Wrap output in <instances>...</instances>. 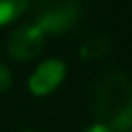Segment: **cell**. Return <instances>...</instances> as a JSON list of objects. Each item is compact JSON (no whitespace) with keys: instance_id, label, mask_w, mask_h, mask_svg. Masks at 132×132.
Segmentation results:
<instances>
[{"instance_id":"obj_1","label":"cell","mask_w":132,"mask_h":132,"mask_svg":"<svg viewBox=\"0 0 132 132\" xmlns=\"http://www.w3.org/2000/svg\"><path fill=\"white\" fill-rule=\"evenodd\" d=\"M93 117L110 132L132 130V77L110 73L97 84L93 95Z\"/></svg>"},{"instance_id":"obj_2","label":"cell","mask_w":132,"mask_h":132,"mask_svg":"<svg viewBox=\"0 0 132 132\" xmlns=\"http://www.w3.org/2000/svg\"><path fill=\"white\" fill-rule=\"evenodd\" d=\"M81 15L79 0H48L42 2L35 15V24L44 33H64L77 24Z\"/></svg>"},{"instance_id":"obj_7","label":"cell","mask_w":132,"mask_h":132,"mask_svg":"<svg viewBox=\"0 0 132 132\" xmlns=\"http://www.w3.org/2000/svg\"><path fill=\"white\" fill-rule=\"evenodd\" d=\"M9 86H11V73L5 64H0V93H5Z\"/></svg>"},{"instance_id":"obj_3","label":"cell","mask_w":132,"mask_h":132,"mask_svg":"<svg viewBox=\"0 0 132 132\" xmlns=\"http://www.w3.org/2000/svg\"><path fill=\"white\" fill-rule=\"evenodd\" d=\"M46 33L38 27V24H24V27L15 29L9 35V42H7V51L13 60L27 62L38 57L44 51V44H46Z\"/></svg>"},{"instance_id":"obj_5","label":"cell","mask_w":132,"mask_h":132,"mask_svg":"<svg viewBox=\"0 0 132 132\" xmlns=\"http://www.w3.org/2000/svg\"><path fill=\"white\" fill-rule=\"evenodd\" d=\"M29 0H0V27L13 22L24 13Z\"/></svg>"},{"instance_id":"obj_8","label":"cell","mask_w":132,"mask_h":132,"mask_svg":"<svg viewBox=\"0 0 132 132\" xmlns=\"http://www.w3.org/2000/svg\"><path fill=\"white\" fill-rule=\"evenodd\" d=\"M81 132H110V130H108V128H106V126H101V123H97V121H95L93 126L84 128V130H81Z\"/></svg>"},{"instance_id":"obj_4","label":"cell","mask_w":132,"mask_h":132,"mask_svg":"<svg viewBox=\"0 0 132 132\" xmlns=\"http://www.w3.org/2000/svg\"><path fill=\"white\" fill-rule=\"evenodd\" d=\"M64 75H66V64L62 60H46L33 71L31 79H29V90L35 97L51 95L62 84Z\"/></svg>"},{"instance_id":"obj_6","label":"cell","mask_w":132,"mask_h":132,"mask_svg":"<svg viewBox=\"0 0 132 132\" xmlns=\"http://www.w3.org/2000/svg\"><path fill=\"white\" fill-rule=\"evenodd\" d=\"M108 51H110V42L106 38H95V40H90V42L81 48V55H84L86 60H97V57H104Z\"/></svg>"},{"instance_id":"obj_9","label":"cell","mask_w":132,"mask_h":132,"mask_svg":"<svg viewBox=\"0 0 132 132\" xmlns=\"http://www.w3.org/2000/svg\"><path fill=\"white\" fill-rule=\"evenodd\" d=\"M22 132H40V130H33V128H24Z\"/></svg>"}]
</instances>
